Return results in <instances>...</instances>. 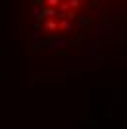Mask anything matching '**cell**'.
<instances>
[{"mask_svg":"<svg viewBox=\"0 0 127 129\" xmlns=\"http://www.w3.org/2000/svg\"><path fill=\"white\" fill-rule=\"evenodd\" d=\"M46 30L48 32H60V22H58V18H50V20H48Z\"/></svg>","mask_w":127,"mask_h":129,"instance_id":"cell-1","label":"cell"},{"mask_svg":"<svg viewBox=\"0 0 127 129\" xmlns=\"http://www.w3.org/2000/svg\"><path fill=\"white\" fill-rule=\"evenodd\" d=\"M62 0H46V6H54V8H60Z\"/></svg>","mask_w":127,"mask_h":129,"instance_id":"cell-5","label":"cell"},{"mask_svg":"<svg viewBox=\"0 0 127 129\" xmlns=\"http://www.w3.org/2000/svg\"><path fill=\"white\" fill-rule=\"evenodd\" d=\"M66 4H68V8H70V10H78L79 6H81V0H68Z\"/></svg>","mask_w":127,"mask_h":129,"instance_id":"cell-4","label":"cell"},{"mask_svg":"<svg viewBox=\"0 0 127 129\" xmlns=\"http://www.w3.org/2000/svg\"><path fill=\"white\" fill-rule=\"evenodd\" d=\"M42 14L48 18H56L58 14V8H54V6H42Z\"/></svg>","mask_w":127,"mask_h":129,"instance_id":"cell-2","label":"cell"},{"mask_svg":"<svg viewBox=\"0 0 127 129\" xmlns=\"http://www.w3.org/2000/svg\"><path fill=\"white\" fill-rule=\"evenodd\" d=\"M70 28H72L70 18H60V32H68Z\"/></svg>","mask_w":127,"mask_h":129,"instance_id":"cell-3","label":"cell"}]
</instances>
